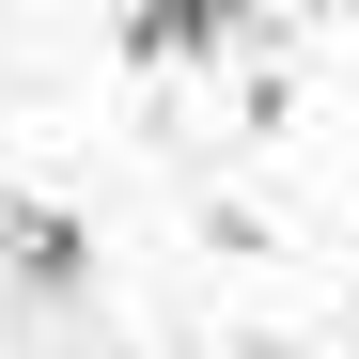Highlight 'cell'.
I'll return each mask as SVG.
<instances>
[{
    "mask_svg": "<svg viewBox=\"0 0 359 359\" xmlns=\"http://www.w3.org/2000/svg\"><path fill=\"white\" fill-rule=\"evenodd\" d=\"M250 32V0H126V63H219Z\"/></svg>",
    "mask_w": 359,
    "mask_h": 359,
    "instance_id": "cell-1",
    "label": "cell"
},
{
    "mask_svg": "<svg viewBox=\"0 0 359 359\" xmlns=\"http://www.w3.org/2000/svg\"><path fill=\"white\" fill-rule=\"evenodd\" d=\"M0 250H16V281H79V266H94V234H79L63 203H0Z\"/></svg>",
    "mask_w": 359,
    "mask_h": 359,
    "instance_id": "cell-2",
    "label": "cell"
}]
</instances>
